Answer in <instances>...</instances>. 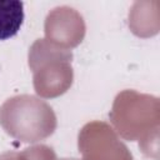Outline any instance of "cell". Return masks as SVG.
I'll return each instance as SVG.
<instances>
[{"instance_id":"6da1fadb","label":"cell","mask_w":160,"mask_h":160,"mask_svg":"<svg viewBox=\"0 0 160 160\" xmlns=\"http://www.w3.org/2000/svg\"><path fill=\"white\" fill-rule=\"evenodd\" d=\"M25 19L22 1H0V40L15 36Z\"/></svg>"}]
</instances>
